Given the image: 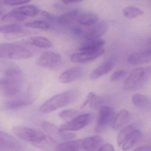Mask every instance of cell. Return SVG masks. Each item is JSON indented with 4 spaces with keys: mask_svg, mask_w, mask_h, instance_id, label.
Returning a JSON list of instances; mask_svg holds the SVG:
<instances>
[{
    "mask_svg": "<svg viewBox=\"0 0 151 151\" xmlns=\"http://www.w3.org/2000/svg\"><path fill=\"white\" fill-rule=\"evenodd\" d=\"M79 115V112L76 109H66L62 111L59 114V116L64 120L69 121Z\"/></svg>",
    "mask_w": 151,
    "mask_h": 151,
    "instance_id": "cell-35",
    "label": "cell"
},
{
    "mask_svg": "<svg viewBox=\"0 0 151 151\" xmlns=\"http://www.w3.org/2000/svg\"><path fill=\"white\" fill-rule=\"evenodd\" d=\"M142 133L139 130L134 129L124 142L122 149L129 150L137 145L142 138Z\"/></svg>",
    "mask_w": 151,
    "mask_h": 151,
    "instance_id": "cell-22",
    "label": "cell"
},
{
    "mask_svg": "<svg viewBox=\"0 0 151 151\" xmlns=\"http://www.w3.org/2000/svg\"><path fill=\"white\" fill-rule=\"evenodd\" d=\"M105 44V41L100 38H88L82 43L79 50L81 51L92 50L101 47Z\"/></svg>",
    "mask_w": 151,
    "mask_h": 151,
    "instance_id": "cell-19",
    "label": "cell"
},
{
    "mask_svg": "<svg viewBox=\"0 0 151 151\" xmlns=\"http://www.w3.org/2000/svg\"><path fill=\"white\" fill-rule=\"evenodd\" d=\"M22 30H23L22 27L20 24L17 23L10 24L4 26H1L0 33L8 34Z\"/></svg>",
    "mask_w": 151,
    "mask_h": 151,
    "instance_id": "cell-32",
    "label": "cell"
},
{
    "mask_svg": "<svg viewBox=\"0 0 151 151\" xmlns=\"http://www.w3.org/2000/svg\"><path fill=\"white\" fill-rule=\"evenodd\" d=\"M99 17L96 14L91 12L80 14L78 22L84 26H91L95 24L99 21Z\"/></svg>",
    "mask_w": 151,
    "mask_h": 151,
    "instance_id": "cell-23",
    "label": "cell"
},
{
    "mask_svg": "<svg viewBox=\"0 0 151 151\" xmlns=\"http://www.w3.org/2000/svg\"><path fill=\"white\" fill-rule=\"evenodd\" d=\"M61 2L65 4L74 3V0H60Z\"/></svg>",
    "mask_w": 151,
    "mask_h": 151,
    "instance_id": "cell-42",
    "label": "cell"
},
{
    "mask_svg": "<svg viewBox=\"0 0 151 151\" xmlns=\"http://www.w3.org/2000/svg\"><path fill=\"white\" fill-rule=\"evenodd\" d=\"M33 101V100L28 98H19L5 102L4 107L7 109H16L30 105Z\"/></svg>",
    "mask_w": 151,
    "mask_h": 151,
    "instance_id": "cell-24",
    "label": "cell"
},
{
    "mask_svg": "<svg viewBox=\"0 0 151 151\" xmlns=\"http://www.w3.org/2000/svg\"><path fill=\"white\" fill-rule=\"evenodd\" d=\"M12 131L20 139L32 145L40 141L46 136L40 130L23 126H14L12 128Z\"/></svg>",
    "mask_w": 151,
    "mask_h": 151,
    "instance_id": "cell-5",
    "label": "cell"
},
{
    "mask_svg": "<svg viewBox=\"0 0 151 151\" xmlns=\"http://www.w3.org/2000/svg\"><path fill=\"white\" fill-rule=\"evenodd\" d=\"M62 59L59 54L53 52L43 53L36 61V65L39 67L55 70L60 67Z\"/></svg>",
    "mask_w": 151,
    "mask_h": 151,
    "instance_id": "cell-6",
    "label": "cell"
},
{
    "mask_svg": "<svg viewBox=\"0 0 151 151\" xmlns=\"http://www.w3.org/2000/svg\"><path fill=\"white\" fill-rule=\"evenodd\" d=\"M22 73H12L5 75L1 79L0 84L2 86L3 94L6 97H13L20 92L22 86Z\"/></svg>",
    "mask_w": 151,
    "mask_h": 151,
    "instance_id": "cell-4",
    "label": "cell"
},
{
    "mask_svg": "<svg viewBox=\"0 0 151 151\" xmlns=\"http://www.w3.org/2000/svg\"><path fill=\"white\" fill-rule=\"evenodd\" d=\"M134 129L135 128L133 125L131 124L119 132L117 137V143L118 146H120L123 144L126 139Z\"/></svg>",
    "mask_w": 151,
    "mask_h": 151,
    "instance_id": "cell-30",
    "label": "cell"
},
{
    "mask_svg": "<svg viewBox=\"0 0 151 151\" xmlns=\"http://www.w3.org/2000/svg\"><path fill=\"white\" fill-rule=\"evenodd\" d=\"M135 150V151H150L151 150V146L150 145L141 146Z\"/></svg>",
    "mask_w": 151,
    "mask_h": 151,
    "instance_id": "cell-41",
    "label": "cell"
},
{
    "mask_svg": "<svg viewBox=\"0 0 151 151\" xmlns=\"http://www.w3.org/2000/svg\"><path fill=\"white\" fill-rule=\"evenodd\" d=\"M128 60L129 63L133 65L149 63L151 61V50L140 51L129 55Z\"/></svg>",
    "mask_w": 151,
    "mask_h": 151,
    "instance_id": "cell-14",
    "label": "cell"
},
{
    "mask_svg": "<svg viewBox=\"0 0 151 151\" xmlns=\"http://www.w3.org/2000/svg\"><path fill=\"white\" fill-rule=\"evenodd\" d=\"M151 67L134 69L125 80L123 88L126 91H133L144 86L150 78Z\"/></svg>",
    "mask_w": 151,
    "mask_h": 151,
    "instance_id": "cell-2",
    "label": "cell"
},
{
    "mask_svg": "<svg viewBox=\"0 0 151 151\" xmlns=\"http://www.w3.org/2000/svg\"><path fill=\"white\" fill-rule=\"evenodd\" d=\"M98 151H114V147L110 144H106L101 145L99 148Z\"/></svg>",
    "mask_w": 151,
    "mask_h": 151,
    "instance_id": "cell-40",
    "label": "cell"
},
{
    "mask_svg": "<svg viewBox=\"0 0 151 151\" xmlns=\"http://www.w3.org/2000/svg\"><path fill=\"white\" fill-rule=\"evenodd\" d=\"M0 81H1V79H0Z\"/></svg>",
    "mask_w": 151,
    "mask_h": 151,
    "instance_id": "cell-45",
    "label": "cell"
},
{
    "mask_svg": "<svg viewBox=\"0 0 151 151\" xmlns=\"http://www.w3.org/2000/svg\"><path fill=\"white\" fill-rule=\"evenodd\" d=\"M127 73V71L124 70H116L110 76V80L112 81H116L121 80L126 76Z\"/></svg>",
    "mask_w": 151,
    "mask_h": 151,
    "instance_id": "cell-36",
    "label": "cell"
},
{
    "mask_svg": "<svg viewBox=\"0 0 151 151\" xmlns=\"http://www.w3.org/2000/svg\"><path fill=\"white\" fill-rule=\"evenodd\" d=\"M26 17L12 10L10 13L3 16L1 22H15L23 21Z\"/></svg>",
    "mask_w": 151,
    "mask_h": 151,
    "instance_id": "cell-29",
    "label": "cell"
},
{
    "mask_svg": "<svg viewBox=\"0 0 151 151\" xmlns=\"http://www.w3.org/2000/svg\"><path fill=\"white\" fill-rule=\"evenodd\" d=\"M42 126L47 135L57 142L70 140L75 136L74 133L68 131L61 130L55 124L49 122H43Z\"/></svg>",
    "mask_w": 151,
    "mask_h": 151,
    "instance_id": "cell-9",
    "label": "cell"
},
{
    "mask_svg": "<svg viewBox=\"0 0 151 151\" xmlns=\"http://www.w3.org/2000/svg\"><path fill=\"white\" fill-rule=\"evenodd\" d=\"M84 74L83 68L74 67L63 71L59 76V81L62 83H68L81 78Z\"/></svg>",
    "mask_w": 151,
    "mask_h": 151,
    "instance_id": "cell-12",
    "label": "cell"
},
{
    "mask_svg": "<svg viewBox=\"0 0 151 151\" xmlns=\"http://www.w3.org/2000/svg\"><path fill=\"white\" fill-rule=\"evenodd\" d=\"M32 56V53L22 47L10 43L0 44V58L22 60Z\"/></svg>",
    "mask_w": 151,
    "mask_h": 151,
    "instance_id": "cell-3",
    "label": "cell"
},
{
    "mask_svg": "<svg viewBox=\"0 0 151 151\" xmlns=\"http://www.w3.org/2000/svg\"><path fill=\"white\" fill-rule=\"evenodd\" d=\"M2 14V11L1 10V9H0V17L1 15Z\"/></svg>",
    "mask_w": 151,
    "mask_h": 151,
    "instance_id": "cell-44",
    "label": "cell"
},
{
    "mask_svg": "<svg viewBox=\"0 0 151 151\" xmlns=\"http://www.w3.org/2000/svg\"><path fill=\"white\" fill-rule=\"evenodd\" d=\"M32 34V33L30 32L22 30L13 32L12 33L5 34L4 35V37L6 39L11 40H15L24 37L26 36H30Z\"/></svg>",
    "mask_w": 151,
    "mask_h": 151,
    "instance_id": "cell-34",
    "label": "cell"
},
{
    "mask_svg": "<svg viewBox=\"0 0 151 151\" xmlns=\"http://www.w3.org/2000/svg\"><path fill=\"white\" fill-rule=\"evenodd\" d=\"M80 14L77 10L69 11L60 16L57 19V22L64 26L71 25L77 22Z\"/></svg>",
    "mask_w": 151,
    "mask_h": 151,
    "instance_id": "cell-18",
    "label": "cell"
},
{
    "mask_svg": "<svg viewBox=\"0 0 151 151\" xmlns=\"http://www.w3.org/2000/svg\"><path fill=\"white\" fill-rule=\"evenodd\" d=\"M124 15L127 18H134L144 14L143 11L135 7L128 6L123 10Z\"/></svg>",
    "mask_w": 151,
    "mask_h": 151,
    "instance_id": "cell-31",
    "label": "cell"
},
{
    "mask_svg": "<svg viewBox=\"0 0 151 151\" xmlns=\"http://www.w3.org/2000/svg\"><path fill=\"white\" fill-rule=\"evenodd\" d=\"M104 102V100L100 97H97L95 95L90 102V107L93 109H98L101 106Z\"/></svg>",
    "mask_w": 151,
    "mask_h": 151,
    "instance_id": "cell-38",
    "label": "cell"
},
{
    "mask_svg": "<svg viewBox=\"0 0 151 151\" xmlns=\"http://www.w3.org/2000/svg\"><path fill=\"white\" fill-rule=\"evenodd\" d=\"M0 71L5 75L11 73H22L21 69L16 64L8 62L0 61Z\"/></svg>",
    "mask_w": 151,
    "mask_h": 151,
    "instance_id": "cell-27",
    "label": "cell"
},
{
    "mask_svg": "<svg viewBox=\"0 0 151 151\" xmlns=\"http://www.w3.org/2000/svg\"><path fill=\"white\" fill-rule=\"evenodd\" d=\"M114 111L111 107L104 106L101 108L97 117L95 132L101 133L106 129L114 121Z\"/></svg>",
    "mask_w": 151,
    "mask_h": 151,
    "instance_id": "cell-8",
    "label": "cell"
},
{
    "mask_svg": "<svg viewBox=\"0 0 151 151\" xmlns=\"http://www.w3.org/2000/svg\"><path fill=\"white\" fill-rule=\"evenodd\" d=\"M22 42L24 44L45 49L51 48L53 46L52 43L49 40L38 36L26 38L23 40Z\"/></svg>",
    "mask_w": 151,
    "mask_h": 151,
    "instance_id": "cell-16",
    "label": "cell"
},
{
    "mask_svg": "<svg viewBox=\"0 0 151 151\" xmlns=\"http://www.w3.org/2000/svg\"><path fill=\"white\" fill-rule=\"evenodd\" d=\"M115 65L114 57L113 56L109 57L92 72L90 78L91 79H97L106 75L114 68Z\"/></svg>",
    "mask_w": 151,
    "mask_h": 151,
    "instance_id": "cell-13",
    "label": "cell"
},
{
    "mask_svg": "<svg viewBox=\"0 0 151 151\" xmlns=\"http://www.w3.org/2000/svg\"><path fill=\"white\" fill-rule=\"evenodd\" d=\"M57 145V142L56 141L48 135H46L43 139L33 144V145L42 150L50 151L55 150Z\"/></svg>",
    "mask_w": 151,
    "mask_h": 151,
    "instance_id": "cell-25",
    "label": "cell"
},
{
    "mask_svg": "<svg viewBox=\"0 0 151 151\" xmlns=\"http://www.w3.org/2000/svg\"><path fill=\"white\" fill-rule=\"evenodd\" d=\"M83 0H74V3L81 2Z\"/></svg>",
    "mask_w": 151,
    "mask_h": 151,
    "instance_id": "cell-43",
    "label": "cell"
},
{
    "mask_svg": "<svg viewBox=\"0 0 151 151\" xmlns=\"http://www.w3.org/2000/svg\"><path fill=\"white\" fill-rule=\"evenodd\" d=\"M83 139L66 141L57 144L55 150L59 151H78L82 149Z\"/></svg>",
    "mask_w": 151,
    "mask_h": 151,
    "instance_id": "cell-20",
    "label": "cell"
},
{
    "mask_svg": "<svg viewBox=\"0 0 151 151\" xmlns=\"http://www.w3.org/2000/svg\"><path fill=\"white\" fill-rule=\"evenodd\" d=\"M95 96V93L93 92H90L89 94L87 95V97L86 99L83 102L82 105H81V108L83 109L91 101L93 98Z\"/></svg>",
    "mask_w": 151,
    "mask_h": 151,
    "instance_id": "cell-39",
    "label": "cell"
},
{
    "mask_svg": "<svg viewBox=\"0 0 151 151\" xmlns=\"http://www.w3.org/2000/svg\"><path fill=\"white\" fill-rule=\"evenodd\" d=\"M132 103L139 109L144 111H149L151 109V101L150 99L145 95L136 94L132 97Z\"/></svg>",
    "mask_w": 151,
    "mask_h": 151,
    "instance_id": "cell-21",
    "label": "cell"
},
{
    "mask_svg": "<svg viewBox=\"0 0 151 151\" xmlns=\"http://www.w3.org/2000/svg\"><path fill=\"white\" fill-rule=\"evenodd\" d=\"M25 26L29 28L43 30H48L50 28V25L49 23L44 21H40L29 22L25 24Z\"/></svg>",
    "mask_w": 151,
    "mask_h": 151,
    "instance_id": "cell-33",
    "label": "cell"
},
{
    "mask_svg": "<svg viewBox=\"0 0 151 151\" xmlns=\"http://www.w3.org/2000/svg\"><path fill=\"white\" fill-rule=\"evenodd\" d=\"M103 140L99 136L88 137L83 139L82 149L86 151H96L99 150L102 145Z\"/></svg>",
    "mask_w": 151,
    "mask_h": 151,
    "instance_id": "cell-17",
    "label": "cell"
},
{
    "mask_svg": "<svg viewBox=\"0 0 151 151\" xmlns=\"http://www.w3.org/2000/svg\"><path fill=\"white\" fill-rule=\"evenodd\" d=\"M31 0H0V5L16 6L29 3Z\"/></svg>",
    "mask_w": 151,
    "mask_h": 151,
    "instance_id": "cell-37",
    "label": "cell"
},
{
    "mask_svg": "<svg viewBox=\"0 0 151 151\" xmlns=\"http://www.w3.org/2000/svg\"><path fill=\"white\" fill-rule=\"evenodd\" d=\"M129 114L127 110H122L119 112L114 118L113 129L117 130L122 128L128 121Z\"/></svg>",
    "mask_w": 151,
    "mask_h": 151,
    "instance_id": "cell-26",
    "label": "cell"
},
{
    "mask_svg": "<svg viewBox=\"0 0 151 151\" xmlns=\"http://www.w3.org/2000/svg\"><path fill=\"white\" fill-rule=\"evenodd\" d=\"M82 52L72 55L70 57V60L75 63L89 62L102 55L105 53V49L101 47L96 49Z\"/></svg>",
    "mask_w": 151,
    "mask_h": 151,
    "instance_id": "cell-10",
    "label": "cell"
},
{
    "mask_svg": "<svg viewBox=\"0 0 151 151\" xmlns=\"http://www.w3.org/2000/svg\"><path fill=\"white\" fill-rule=\"evenodd\" d=\"M13 11L19 13L24 16L34 17L37 14V9L36 7L32 5L23 6L14 9Z\"/></svg>",
    "mask_w": 151,
    "mask_h": 151,
    "instance_id": "cell-28",
    "label": "cell"
},
{
    "mask_svg": "<svg viewBox=\"0 0 151 151\" xmlns=\"http://www.w3.org/2000/svg\"><path fill=\"white\" fill-rule=\"evenodd\" d=\"M94 115L91 113L79 115L68 121L60 126L59 129L63 131H77L90 124L93 121Z\"/></svg>",
    "mask_w": 151,
    "mask_h": 151,
    "instance_id": "cell-7",
    "label": "cell"
},
{
    "mask_svg": "<svg viewBox=\"0 0 151 151\" xmlns=\"http://www.w3.org/2000/svg\"><path fill=\"white\" fill-rule=\"evenodd\" d=\"M79 91L73 89L53 96L46 101L40 108L42 113H49L74 102L78 98Z\"/></svg>",
    "mask_w": 151,
    "mask_h": 151,
    "instance_id": "cell-1",
    "label": "cell"
},
{
    "mask_svg": "<svg viewBox=\"0 0 151 151\" xmlns=\"http://www.w3.org/2000/svg\"><path fill=\"white\" fill-rule=\"evenodd\" d=\"M21 144L13 136L0 131V151H15L21 150Z\"/></svg>",
    "mask_w": 151,
    "mask_h": 151,
    "instance_id": "cell-11",
    "label": "cell"
},
{
    "mask_svg": "<svg viewBox=\"0 0 151 151\" xmlns=\"http://www.w3.org/2000/svg\"><path fill=\"white\" fill-rule=\"evenodd\" d=\"M109 29V25L107 22L103 21L96 25L84 31L83 35L86 38H100L106 34Z\"/></svg>",
    "mask_w": 151,
    "mask_h": 151,
    "instance_id": "cell-15",
    "label": "cell"
}]
</instances>
